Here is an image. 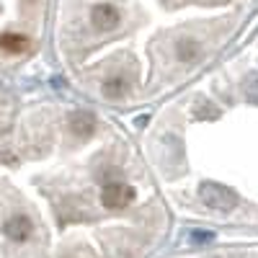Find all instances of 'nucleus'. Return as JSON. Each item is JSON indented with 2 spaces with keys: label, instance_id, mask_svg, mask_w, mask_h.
Wrapping results in <instances>:
<instances>
[{
  "label": "nucleus",
  "instance_id": "0eeeda50",
  "mask_svg": "<svg viewBox=\"0 0 258 258\" xmlns=\"http://www.w3.org/2000/svg\"><path fill=\"white\" fill-rule=\"evenodd\" d=\"M126 91H129V80H126L124 75H111L109 80L103 83V96H106V98H111V101L124 98Z\"/></svg>",
  "mask_w": 258,
  "mask_h": 258
},
{
  "label": "nucleus",
  "instance_id": "1a4fd4ad",
  "mask_svg": "<svg viewBox=\"0 0 258 258\" xmlns=\"http://www.w3.org/2000/svg\"><path fill=\"white\" fill-rule=\"evenodd\" d=\"M243 91H245V98H248L250 103H258V73H253V75L245 78Z\"/></svg>",
  "mask_w": 258,
  "mask_h": 258
},
{
  "label": "nucleus",
  "instance_id": "20e7f679",
  "mask_svg": "<svg viewBox=\"0 0 258 258\" xmlns=\"http://www.w3.org/2000/svg\"><path fill=\"white\" fill-rule=\"evenodd\" d=\"M3 232H6V238H11L16 243H24L34 232V225H31V220L26 217V214H11V217L6 220V225H3Z\"/></svg>",
  "mask_w": 258,
  "mask_h": 258
},
{
  "label": "nucleus",
  "instance_id": "f257e3e1",
  "mask_svg": "<svg viewBox=\"0 0 258 258\" xmlns=\"http://www.w3.org/2000/svg\"><path fill=\"white\" fill-rule=\"evenodd\" d=\"M199 197H202L204 207H209L214 212H232L238 207V194L227 186H222V183H209V181L202 183Z\"/></svg>",
  "mask_w": 258,
  "mask_h": 258
},
{
  "label": "nucleus",
  "instance_id": "39448f33",
  "mask_svg": "<svg viewBox=\"0 0 258 258\" xmlns=\"http://www.w3.org/2000/svg\"><path fill=\"white\" fill-rule=\"evenodd\" d=\"M93 129H96L93 114H88V111H73V114H70V132H73L75 137L85 140V137L93 135Z\"/></svg>",
  "mask_w": 258,
  "mask_h": 258
},
{
  "label": "nucleus",
  "instance_id": "423d86ee",
  "mask_svg": "<svg viewBox=\"0 0 258 258\" xmlns=\"http://www.w3.org/2000/svg\"><path fill=\"white\" fill-rule=\"evenodd\" d=\"M199 54H202L199 41H194V39H181V41H176V57H178V62L191 64V62L199 59Z\"/></svg>",
  "mask_w": 258,
  "mask_h": 258
},
{
  "label": "nucleus",
  "instance_id": "f03ea898",
  "mask_svg": "<svg viewBox=\"0 0 258 258\" xmlns=\"http://www.w3.org/2000/svg\"><path fill=\"white\" fill-rule=\"evenodd\" d=\"M135 199V188L129 186V183H121V181H111V183H106L103 191H101V202L106 209H126L129 204H132Z\"/></svg>",
  "mask_w": 258,
  "mask_h": 258
},
{
  "label": "nucleus",
  "instance_id": "6e6552de",
  "mask_svg": "<svg viewBox=\"0 0 258 258\" xmlns=\"http://www.w3.org/2000/svg\"><path fill=\"white\" fill-rule=\"evenodd\" d=\"M0 47H3L6 52H11V54H21L26 47H29V41H26V36H21V34H3L0 36Z\"/></svg>",
  "mask_w": 258,
  "mask_h": 258
},
{
  "label": "nucleus",
  "instance_id": "7ed1b4c3",
  "mask_svg": "<svg viewBox=\"0 0 258 258\" xmlns=\"http://www.w3.org/2000/svg\"><path fill=\"white\" fill-rule=\"evenodd\" d=\"M119 21H121V13L111 3H98L91 11V24H93L96 31H111V29L119 26Z\"/></svg>",
  "mask_w": 258,
  "mask_h": 258
}]
</instances>
